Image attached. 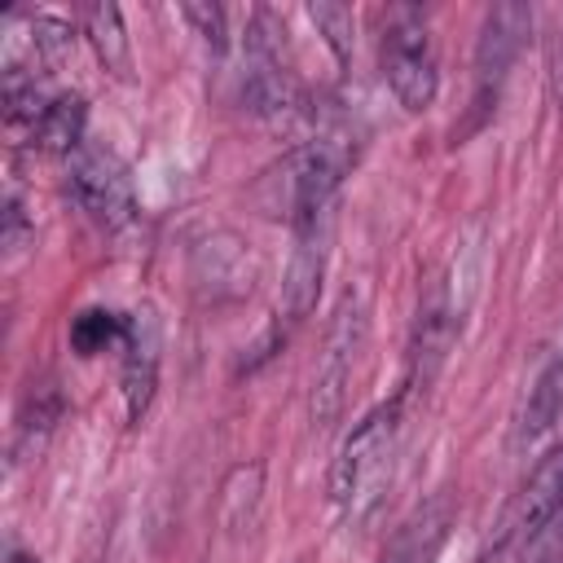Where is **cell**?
Here are the masks:
<instances>
[{
    "instance_id": "1",
    "label": "cell",
    "mask_w": 563,
    "mask_h": 563,
    "mask_svg": "<svg viewBox=\"0 0 563 563\" xmlns=\"http://www.w3.org/2000/svg\"><path fill=\"white\" fill-rule=\"evenodd\" d=\"M396 440H400V400H387L378 409H369L352 435L343 440L334 471H330V497L343 510L347 523H361L378 510L383 488L391 479V457H396Z\"/></svg>"
},
{
    "instance_id": "2",
    "label": "cell",
    "mask_w": 563,
    "mask_h": 563,
    "mask_svg": "<svg viewBox=\"0 0 563 563\" xmlns=\"http://www.w3.org/2000/svg\"><path fill=\"white\" fill-rule=\"evenodd\" d=\"M378 62H383V79L391 88V97L405 110H427L440 92V66H435V40H431V22L422 9H391L383 22V44H378Z\"/></svg>"
},
{
    "instance_id": "3",
    "label": "cell",
    "mask_w": 563,
    "mask_h": 563,
    "mask_svg": "<svg viewBox=\"0 0 563 563\" xmlns=\"http://www.w3.org/2000/svg\"><path fill=\"white\" fill-rule=\"evenodd\" d=\"M246 75H242V97L246 110L277 119L295 106V70H290V44H286V22L273 9H255L246 22Z\"/></svg>"
},
{
    "instance_id": "4",
    "label": "cell",
    "mask_w": 563,
    "mask_h": 563,
    "mask_svg": "<svg viewBox=\"0 0 563 563\" xmlns=\"http://www.w3.org/2000/svg\"><path fill=\"white\" fill-rule=\"evenodd\" d=\"M361 343H365V299L347 290L339 299V308H334V321L325 330V347H321V361H317V374H312L308 409H312V427L317 431H330L339 422Z\"/></svg>"
},
{
    "instance_id": "5",
    "label": "cell",
    "mask_w": 563,
    "mask_h": 563,
    "mask_svg": "<svg viewBox=\"0 0 563 563\" xmlns=\"http://www.w3.org/2000/svg\"><path fill=\"white\" fill-rule=\"evenodd\" d=\"M70 176H66V189L70 198L110 233L128 229L132 216H136V194H132V176L123 167V158L110 150V145H97V141H84L70 158H66Z\"/></svg>"
},
{
    "instance_id": "6",
    "label": "cell",
    "mask_w": 563,
    "mask_h": 563,
    "mask_svg": "<svg viewBox=\"0 0 563 563\" xmlns=\"http://www.w3.org/2000/svg\"><path fill=\"white\" fill-rule=\"evenodd\" d=\"M330 224H334V211L295 220V246H290L286 277H282V312H286V321H303L317 308L321 277H325V255H330Z\"/></svg>"
},
{
    "instance_id": "7",
    "label": "cell",
    "mask_w": 563,
    "mask_h": 563,
    "mask_svg": "<svg viewBox=\"0 0 563 563\" xmlns=\"http://www.w3.org/2000/svg\"><path fill=\"white\" fill-rule=\"evenodd\" d=\"M563 510V444L550 449L537 471L528 475V484L515 493V501L506 506V519H501V545H532V537Z\"/></svg>"
},
{
    "instance_id": "8",
    "label": "cell",
    "mask_w": 563,
    "mask_h": 563,
    "mask_svg": "<svg viewBox=\"0 0 563 563\" xmlns=\"http://www.w3.org/2000/svg\"><path fill=\"white\" fill-rule=\"evenodd\" d=\"M528 22H532V13H528L523 4H497V9H488L484 31H479V48H475V84H479V101L497 97V88H501V79H506V66L515 62Z\"/></svg>"
},
{
    "instance_id": "9",
    "label": "cell",
    "mask_w": 563,
    "mask_h": 563,
    "mask_svg": "<svg viewBox=\"0 0 563 563\" xmlns=\"http://www.w3.org/2000/svg\"><path fill=\"white\" fill-rule=\"evenodd\" d=\"M158 387V321L154 312L128 317V339H123V405L128 418L141 422Z\"/></svg>"
},
{
    "instance_id": "10",
    "label": "cell",
    "mask_w": 563,
    "mask_h": 563,
    "mask_svg": "<svg viewBox=\"0 0 563 563\" xmlns=\"http://www.w3.org/2000/svg\"><path fill=\"white\" fill-rule=\"evenodd\" d=\"M84 119H88V101L79 92H57L26 136L40 154H66L70 158L84 145Z\"/></svg>"
},
{
    "instance_id": "11",
    "label": "cell",
    "mask_w": 563,
    "mask_h": 563,
    "mask_svg": "<svg viewBox=\"0 0 563 563\" xmlns=\"http://www.w3.org/2000/svg\"><path fill=\"white\" fill-rule=\"evenodd\" d=\"M251 273H255V264H251L246 246L238 238H229V233H220V238H211V242H202L194 251V277L216 286V290L220 286H229L233 295L251 290Z\"/></svg>"
},
{
    "instance_id": "12",
    "label": "cell",
    "mask_w": 563,
    "mask_h": 563,
    "mask_svg": "<svg viewBox=\"0 0 563 563\" xmlns=\"http://www.w3.org/2000/svg\"><path fill=\"white\" fill-rule=\"evenodd\" d=\"M449 532V506L444 501H431L427 510H418L391 541V550L383 554V563H431L440 541Z\"/></svg>"
},
{
    "instance_id": "13",
    "label": "cell",
    "mask_w": 563,
    "mask_h": 563,
    "mask_svg": "<svg viewBox=\"0 0 563 563\" xmlns=\"http://www.w3.org/2000/svg\"><path fill=\"white\" fill-rule=\"evenodd\" d=\"M84 31L101 57V66L114 75V79H128L132 70V48H128V35H123V18H119V4L110 0H97L84 9Z\"/></svg>"
},
{
    "instance_id": "14",
    "label": "cell",
    "mask_w": 563,
    "mask_h": 563,
    "mask_svg": "<svg viewBox=\"0 0 563 563\" xmlns=\"http://www.w3.org/2000/svg\"><path fill=\"white\" fill-rule=\"evenodd\" d=\"M563 418V343H559V352L550 356V365L541 369V378H537V387H532V396H528V409H523V440H537V435H545L554 422Z\"/></svg>"
},
{
    "instance_id": "15",
    "label": "cell",
    "mask_w": 563,
    "mask_h": 563,
    "mask_svg": "<svg viewBox=\"0 0 563 563\" xmlns=\"http://www.w3.org/2000/svg\"><path fill=\"white\" fill-rule=\"evenodd\" d=\"M128 339V317L110 312V308H84L75 321H70V347L79 356H97L114 343Z\"/></svg>"
},
{
    "instance_id": "16",
    "label": "cell",
    "mask_w": 563,
    "mask_h": 563,
    "mask_svg": "<svg viewBox=\"0 0 563 563\" xmlns=\"http://www.w3.org/2000/svg\"><path fill=\"white\" fill-rule=\"evenodd\" d=\"M260 488H264V466H233L229 471V479H224V497H220V519H224V528H242L246 519H251V510H255V501H260Z\"/></svg>"
},
{
    "instance_id": "17",
    "label": "cell",
    "mask_w": 563,
    "mask_h": 563,
    "mask_svg": "<svg viewBox=\"0 0 563 563\" xmlns=\"http://www.w3.org/2000/svg\"><path fill=\"white\" fill-rule=\"evenodd\" d=\"M31 44H35V53H40V62H44L48 70H57V66H66V57L75 53V31H70L62 18L35 13V18H31Z\"/></svg>"
},
{
    "instance_id": "18",
    "label": "cell",
    "mask_w": 563,
    "mask_h": 563,
    "mask_svg": "<svg viewBox=\"0 0 563 563\" xmlns=\"http://www.w3.org/2000/svg\"><path fill=\"white\" fill-rule=\"evenodd\" d=\"M312 26L325 35V44L334 48L339 62L352 57V9L347 4H308Z\"/></svg>"
},
{
    "instance_id": "19",
    "label": "cell",
    "mask_w": 563,
    "mask_h": 563,
    "mask_svg": "<svg viewBox=\"0 0 563 563\" xmlns=\"http://www.w3.org/2000/svg\"><path fill=\"white\" fill-rule=\"evenodd\" d=\"M180 18L202 35V44H207V48H216V53H220V48L229 44V26H224L229 18H224V9H220V4H185V9H180Z\"/></svg>"
},
{
    "instance_id": "20",
    "label": "cell",
    "mask_w": 563,
    "mask_h": 563,
    "mask_svg": "<svg viewBox=\"0 0 563 563\" xmlns=\"http://www.w3.org/2000/svg\"><path fill=\"white\" fill-rule=\"evenodd\" d=\"M31 233H35V224L26 220L22 198L9 194V198H4V246H9V251H22V246L31 242Z\"/></svg>"
},
{
    "instance_id": "21",
    "label": "cell",
    "mask_w": 563,
    "mask_h": 563,
    "mask_svg": "<svg viewBox=\"0 0 563 563\" xmlns=\"http://www.w3.org/2000/svg\"><path fill=\"white\" fill-rule=\"evenodd\" d=\"M13 563H35V559H31V554H22V550H18V554H13Z\"/></svg>"
}]
</instances>
